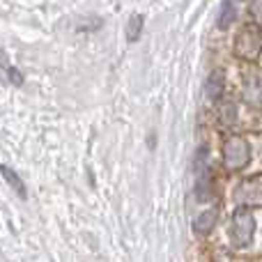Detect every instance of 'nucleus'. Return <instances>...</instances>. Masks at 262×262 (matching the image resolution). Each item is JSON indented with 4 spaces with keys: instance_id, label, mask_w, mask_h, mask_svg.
<instances>
[{
    "instance_id": "nucleus-5",
    "label": "nucleus",
    "mask_w": 262,
    "mask_h": 262,
    "mask_svg": "<svg viewBox=\"0 0 262 262\" xmlns=\"http://www.w3.org/2000/svg\"><path fill=\"white\" fill-rule=\"evenodd\" d=\"M216 219H219L216 209H207V212H203L193 221V230L198 232V235H209V232L214 230V226H216Z\"/></svg>"
},
{
    "instance_id": "nucleus-9",
    "label": "nucleus",
    "mask_w": 262,
    "mask_h": 262,
    "mask_svg": "<svg viewBox=\"0 0 262 262\" xmlns=\"http://www.w3.org/2000/svg\"><path fill=\"white\" fill-rule=\"evenodd\" d=\"M140 28H143V16H140V14H136V16L131 18V23H129V35H127L129 41L138 39V37H140Z\"/></svg>"
},
{
    "instance_id": "nucleus-2",
    "label": "nucleus",
    "mask_w": 262,
    "mask_h": 262,
    "mask_svg": "<svg viewBox=\"0 0 262 262\" xmlns=\"http://www.w3.org/2000/svg\"><path fill=\"white\" fill-rule=\"evenodd\" d=\"M251 161V145L244 138H228L223 145V163L230 170H242Z\"/></svg>"
},
{
    "instance_id": "nucleus-12",
    "label": "nucleus",
    "mask_w": 262,
    "mask_h": 262,
    "mask_svg": "<svg viewBox=\"0 0 262 262\" xmlns=\"http://www.w3.org/2000/svg\"><path fill=\"white\" fill-rule=\"evenodd\" d=\"M251 12H253V16L258 18V21H262V0H253V3H251Z\"/></svg>"
},
{
    "instance_id": "nucleus-11",
    "label": "nucleus",
    "mask_w": 262,
    "mask_h": 262,
    "mask_svg": "<svg viewBox=\"0 0 262 262\" xmlns=\"http://www.w3.org/2000/svg\"><path fill=\"white\" fill-rule=\"evenodd\" d=\"M7 74H9V81H12L14 85H21V83H23V76H21V74H18L14 67H9V69H7Z\"/></svg>"
},
{
    "instance_id": "nucleus-7",
    "label": "nucleus",
    "mask_w": 262,
    "mask_h": 262,
    "mask_svg": "<svg viewBox=\"0 0 262 262\" xmlns=\"http://www.w3.org/2000/svg\"><path fill=\"white\" fill-rule=\"evenodd\" d=\"M235 18H237V7L232 5V0H223L221 12H219V28H221V30L230 28Z\"/></svg>"
},
{
    "instance_id": "nucleus-3",
    "label": "nucleus",
    "mask_w": 262,
    "mask_h": 262,
    "mask_svg": "<svg viewBox=\"0 0 262 262\" xmlns=\"http://www.w3.org/2000/svg\"><path fill=\"white\" fill-rule=\"evenodd\" d=\"M260 49H262V30L258 26H246L235 39L237 55L244 60H255Z\"/></svg>"
},
{
    "instance_id": "nucleus-10",
    "label": "nucleus",
    "mask_w": 262,
    "mask_h": 262,
    "mask_svg": "<svg viewBox=\"0 0 262 262\" xmlns=\"http://www.w3.org/2000/svg\"><path fill=\"white\" fill-rule=\"evenodd\" d=\"M223 118H226L228 124H235L237 122V108L232 101H228V104H223Z\"/></svg>"
},
{
    "instance_id": "nucleus-1",
    "label": "nucleus",
    "mask_w": 262,
    "mask_h": 262,
    "mask_svg": "<svg viewBox=\"0 0 262 262\" xmlns=\"http://www.w3.org/2000/svg\"><path fill=\"white\" fill-rule=\"evenodd\" d=\"M255 235V219L249 209H237L235 216H232V226H230V239L232 246L237 249H244L253 242Z\"/></svg>"
},
{
    "instance_id": "nucleus-8",
    "label": "nucleus",
    "mask_w": 262,
    "mask_h": 262,
    "mask_svg": "<svg viewBox=\"0 0 262 262\" xmlns=\"http://www.w3.org/2000/svg\"><path fill=\"white\" fill-rule=\"evenodd\" d=\"M3 175H5V180H7L9 184H12V189H16V191H18V195H21V198H26V195H28V191H26V186H23L21 177H18L16 172H12V170H9L7 166H3Z\"/></svg>"
},
{
    "instance_id": "nucleus-6",
    "label": "nucleus",
    "mask_w": 262,
    "mask_h": 262,
    "mask_svg": "<svg viewBox=\"0 0 262 262\" xmlns=\"http://www.w3.org/2000/svg\"><path fill=\"white\" fill-rule=\"evenodd\" d=\"M244 97H246V101H251L253 106H262V76H251L249 81H246Z\"/></svg>"
},
{
    "instance_id": "nucleus-4",
    "label": "nucleus",
    "mask_w": 262,
    "mask_h": 262,
    "mask_svg": "<svg viewBox=\"0 0 262 262\" xmlns=\"http://www.w3.org/2000/svg\"><path fill=\"white\" fill-rule=\"evenodd\" d=\"M223 83H226V78H223V72L221 69H214L212 74L207 76V83H205V92H207V97L212 101H219L223 95Z\"/></svg>"
}]
</instances>
